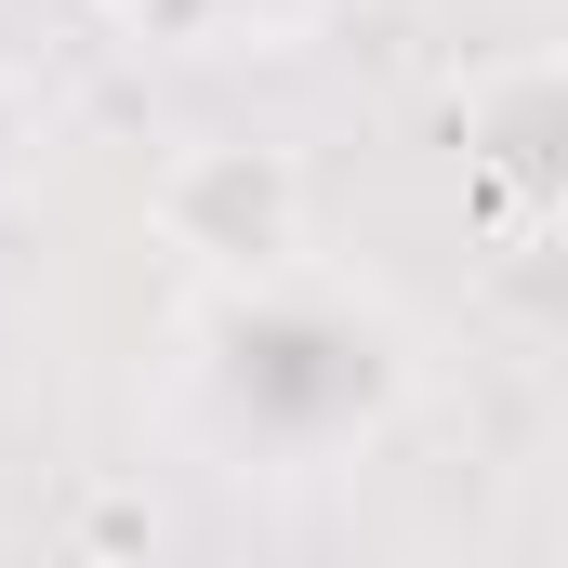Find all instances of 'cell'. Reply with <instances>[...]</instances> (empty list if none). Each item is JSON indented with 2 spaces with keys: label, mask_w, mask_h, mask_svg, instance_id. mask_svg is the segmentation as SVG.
I'll return each mask as SVG.
<instances>
[{
  "label": "cell",
  "mask_w": 568,
  "mask_h": 568,
  "mask_svg": "<svg viewBox=\"0 0 568 568\" xmlns=\"http://www.w3.org/2000/svg\"><path fill=\"white\" fill-rule=\"evenodd\" d=\"M424 397V344L397 317V291L331 265V252H252V265H199L159 344V410L212 476L304 489L371 463Z\"/></svg>",
  "instance_id": "obj_1"
},
{
  "label": "cell",
  "mask_w": 568,
  "mask_h": 568,
  "mask_svg": "<svg viewBox=\"0 0 568 568\" xmlns=\"http://www.w3.org/2000/svg\"><path fill=\"white\" fill-rule=\"evenodd\" d=\"M93 40H120L145 67H278L304 53L344 0H67Z\"/></svg>",
  "instance_id": "obj_2"
},
{
  "label": "cell",
  "mask_w": 568,
  "mask_h": 568,
  "mask_svg": "<svg viewBox=\"0 0 568 568\" xmlns=\"http://www.w3.org/2000/svg\"><path fill=\"white\" fill-rule=\"evenodd\" d=\"M463 185H476V212L503 225V239H556L568 225V67H542V133H516L489 93L463 106Z\"/></svg>",
  "instance_id": "obj_3"
}]
</instances>
